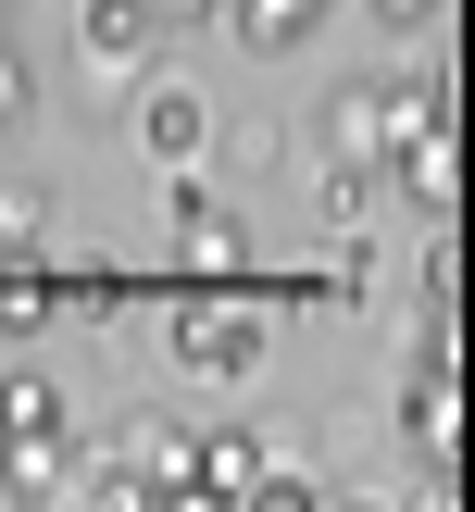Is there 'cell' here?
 <instances>
[{
	"instance_id": "1",
	"label": "cell",
	"mask_w": 475,
	"mask_h": 512,
	"mask_svg": "<svg viewBox=\"0 0 475 512\" xmlns=\"http://www.w3.org/2000/svg\"><path fill=\"white\" fill-rule=\"evenodd\" d=\"M163 213H175V263H188V275H238V263H250L238 213H225V200L200 188L188 163H163Z\"/></svg>"
},
{
	"instance_id": "2",
	"label": "cell",
	"mask_w": 475,
	"mask_h": 512,
	"mask_svg": "<svg viewBox=\"0 0 475 512\" xmlns=\"http://www.w3.org/2000/svg\"><path fill=\"white\" fill-rule=\"evenodd\" d=\"M200 138H213V100H200V88H175V75L138 88V150H150V163H200Z\"/></svg>"
},
{
	"instance_id": "3",
	"label": "cell",
	"mask_w": 475,
	"mask_h": 512,
	"mask_svg": "<svg viewBox=\"0 0 475 512\" xmlns=\"http://www.w3.org/2000/svg\"><path fill=\"white\" fill-rule=\"evenodd\" d=\"M175 363L188 375H250L263 363V313H188L175 325Z\"/></svg>"
},
{
	"instance_id": "4",
	"label": "cell",
	"mask_w": 475,
	"mask_h": 512,
	"mask_svg": "<svg viewBox=\"0 0 475 512\" xmlns=\"http://www.w3.org/2000/svg\"><path fill=\"white\" fill-rule=\"evenodd\" d=\"M400 425H413V450H425V463H450V450H463V375L413 363V388H400Z\"/></svg>"
},
{
	"instance_id": "5",
	"label": "cell",
	"mask_w": 475,
	"mask_h": 512,
	"mask_svg": "<svg viewBox=\"0 0 475 512\" xmlns=\"http://www.w3.org/2000/svg\"><path fill=\"white\" fill-rule=\"evenodd\" d=\"M0 488H13V500H75V425H50V438H0Z\"/></svg>"
},
{
	"instance_id": "6",
	"label": "cell",
	"mask_w": 475,
	"mask_h": 512,
	"mask_svg": "<svg viewBox=\"0 0 475 512\" xmlns=\"http://www.w3.org/2000/svg\"><path fill=\"white\" fill-rule=\"evenodd\" d=\"M75 50H88V63H138V50H163V13H150V0H88V13H75Z\"/></svg>"
},
{
	"instance_id": "7",
	"label": "cell",
	"mask_w": 475,
	"mask_h": 512,
	"mask_svg": "<svg viewBox=\"0 0 475 512\" xmlns=\"http://www.w3.org/2000/svg\"><path fill=\"white\" fill-rule=\"evenodd\" d=\"M375 125H388V150H400V138H425V125H450V75H438V63L375 75Z\"/></svg>"
},
{
	"instance_id": "8",
	"label": "cell",
	"mask_w": 475,
	"mask_h": 512,
	"mask_svg": "<svg viewBox=\"0 0 475 512\" xmlns=\"http://www.w3.org/2000/svg\"><path fill=\"white\" fill-rule=\"evenodd\" d=\"M388 163H400V188H413L425 213H450V200H463V138H450V125H425V138H400Z\"/></svg>"
},
{
	"instance_id": "9",
	"label": "cell",
	"mask_w": 475,
	"mask_h": 512,
	"mask_svg": "<svg viewBox=\"0 0 475 512\" xmlns=\"http://www.w3.org/2000/svg\"><path fill=\"white\" fill-rule=\"evenodd\" d=\"M138 500H200V438H175V425H163V438H138Z\"/></svg>"
},
{
	"instance_id": "10",
	"label": "cell",
	"mask_w": 475,
	"mask_h": 512,
	"mask_svg": "<svg viewBox=\"0 0 475 512\" xmlns=\"http://www.w3.org/2000/svg\"><path fill=\"white\" fill-rule=\"evenodd\" d=\"M225 25H238L250 50H300L325 25V0H225Z\"/></svg>"
},
{
	"instance_id": "11",
	"label": "cell",
	"mask_w": 475,
	"mask_h": 512,
	"mask_svg": "<svg viewBox=\"0 0 475 512\" xmlns=\"http://www.w3.org/2000/svg\"><path fill=\"white\" fill-rule=\"evenodd\" d=\"M325 150H338V163H375V150H388V125H375V88H338V100H325Z\"/></svg>"
},
{
	"instance_id": "12",
	"label": "cell",
	"mask_w": 475,
	"mask_h": 512,
	"mask_svg": "<svg viewBox=\"0 0 475 512\" xmlns=\"http://www.w3.org/2000/svg\"><path fill=\"white\" fill-rule=\"evenodd\" d=\"M63 425V388L50 375H0V438H50Z\"/></svg>"
},
{
	"instance_id": "13",
	"label": "cell",
	"mask_w": 475,
	"mask_h": 512,
	"mask_svg": "<svg viewBox=\"0 0 475 512\" xmlns=\"http://www.w3.org/2000/svg\"><path fill=\"white\" fill-rule=\"evenodd\" d=\"M250 475H263L250 438H200V500H250Z\"/></svg>"
},
{
	"instance_id": "14",
	"label": "cell",
	"mask_w": 475,
	"mask_h": 512,
	"mask_svg": "<svg viewBox=\"0 0 475 512\" xmlns=\"http://www.w3.org/2000/svg\"><path fill=\"white\" fill-rule=\"evenodd\" d=\"M313 213H325V225H363V163H325V188H313Z\"/></svg>"
},
{
	"instance_id": "15",
	"label": "cell",
	"mask_w": 475,
	"mask_h": 512,
	"mask_svg": "<svg viewBox=\"0 0 475 512\" xmlns=\"http://www.w3.org/2000/svg\"><path fill=\"white\" fill-rule=\"evenodd\" d=\"M413 363H438V375H463V313H425V325H413Z\"/></svg>"
},
{
	"instance_id": "16",
	"label": "cell",
	"mask_w": 475,
	"mask_h": 512,
	"mask_svg": "<svg viewBox=\"0 0 475 512\" xmlns=\"http://www.w3.org/2000/svg\"><path fill=\"white\" fill-rule=\"evenodd\" d=\"M425 300H463V238H425Z\"/></svg>"
},
{
	"instance_id": "17",
	"label": "cell",
	"mask_w": 475,
	"mask_h": 512,
	"mask_svg": "<svg viewBox=\"0 0 475 512\" xmlns=\"http://www.w3.org/2000/svg\"><path fill=\"white\" fill-rule=\"evenodd\" d=\"M0 250H38V188H0Z\"/></svg>"
},
{
	"instance_id": "18",
	"label": "cell",
	"mask_w": 475,
	"mask_h": 512,
	"mask_svg": "<svg viewBox=\"0 0 475 512\" xmlns=\"http://www.w3.org/2000/svg\"><path fill=\"white\" fill-rule=\"evenodd\" d=\"M25 100H38V75H25V50H13V38H0V125H13V113H25Z\"/></svg>"
},
{
	"instance_id": "19",
	"label": "cell",
	"mask_w": 475,
	"mask_h": 512,
	"mask_svg": "<svg viewBox=\"0 0 475 512\" xmlns=\"http://www.w3.org/2000/svg\"><path fill=\"white\" fill-rule=\"evenodd\" d=\"M150 13H163V38H175V25H200V13H225V0H150Z\"/></svg>"
},
{
	"instance_id": "20",
	"label": "cell",
	"mask_w": 475,
	"mask_h": 512,
	"mask_svg": "<svg viewBox=\"0 0 475 512\" xmlns=\"http://www.w3.org/2000/svg\"><path fill=\"white\" fill-rule=\"evenodd\" d=\"M375 13H388V25H438L450 0H375Z\"/></svg>"
}]
</instances>
